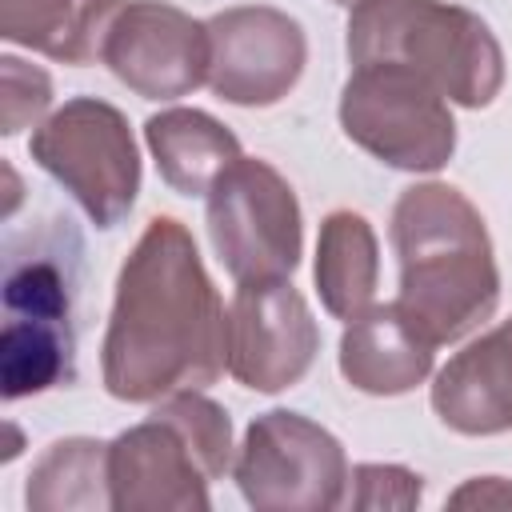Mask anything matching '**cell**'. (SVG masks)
Returning <instances> with one entry per match:
<instances>
[{
  "instance_id": "6da1fadb",
  "label": "cell",
  "mask_w": 512,
  "mask_h": 512,
  "mask_svg": "<svg viewBox=\"0 0 512 512\" xmlns=\"http://www.w3.org/2000/svg\"><path fill=\"white\" fill-rule=\"evenodd\" d=\"M228 368V312L176 216H152L116 276L100 372L108 396L156 404Z\"/></svg>"
},
{
  "instance_id": "7a4b0ae2",
  "label": "cell",
  "mask_w": 512,
  "mask_h": 512,
  "mask_svg": "<svg viewBox=\"0 0 512 512\" xmlns=\"http://www.w3.org/2000/svg\"><path fill=\"white\" fill-rule=\"evenodd\" d=\"M392 248L400 264V312L440 348L492 320L500 272L480 208L452 184L424 180L392 208Z\"/></svg>"
},
{
  "instance_id": "3957f363",
  "label": "cell",
  "mask_w": 512,
  "mask_h": 512,
  "mask_svg": "<svg viewBox=\"0 0 512 512\" xmlns=\"http://www.w3.org/2000/svg\"><path fill=\"white\" fill-rule=\"evenodd\" d=\"M344 32L352 68H412L436 84L448 104L488 108L504 88V48L472 8L444 0H360Z\"/></svg>"
},
{
  "instance_id": "277c9868",
  "label": "cell",
  "mask_w": 512,
  "mask_h": 512,
  "mask_svg": "<svg viewBox=\"0 0 512 512\" xmlns=\"http://www.w3.org/2000/svg\"><path fill=\"white\" fill-rule=\"evenodd\" d=\"M232 468V420L204 388L156 400L152 416L108 440L116 512H208V484Z\"/></svg>"
},
{
  "instance_id": "5b68a950",
  "label": "cell",
  "mask_w": 512,
  "mask_h": 512,
  "mask_svg": "<svg viewBox=\"0 0 512 512\" xmlns=\"http://www.w3.org/2000/svg\"><path fill=\"white\" fill-rule=\"evenodd\" d=\"M28 152L96 228H116L140 196V152L128 116L108 100H64L32 132Z\"/></svg>"
},
{
  "instance_id": "8992f818",
  "label": "cell",
  "mask_w": 512,
  "mask_h": 512,
  "mask_svg": "<svg viewBox=\"0 0 512 512\" xmlns=\"http://www.w3.org/2000/svg\"><path fill=\"white\" fill-rule=\"evenodd\" d=\"M344 136L400 172H440L456 152L448 96L400 64H356L340 92Z\"/></svg>"
},
{
  "instance_id": "52a82bcc",
  "label": "cell",
  "mask_w": 512,
  "mask_h": 512,
  "mask_svg": "<svg viewBox=\"0 0 512 512\" xmlns=\"http://www.w3.org/2000/svg\"><path fill=\"white\" fill-rule=\"evenodd\" d=\"M232 476L256 512H328L344 508L348 496L344 444L288 408L260 412L248 424Z\"/></svg>"
},
{
  "instance_id": "ba28073f",
  "label": "cell",
  "mask_w": 512,
  "mask_h": 512,
  "mask_svg": "<svg viewBox=\"0 0 512 512\" xmlns=\"http://www.w3.org/2000/svg\"><path fill=\"white\" fill-rule=\"evenodd\" d=\"M208 240L236 284L292 276L304 252V216L292 184L268 160L240 156L208 188Z\"/></svg>"
},
{
  "instance_id": "9c48e42d",
  "label": "cell",
  "mask_w": 512,
  "mask_h": 512,
  "mask_svg": "<svg viewBox=\"0 0 512 512\" xmlns=\"http://www.w3.org/2000/svg\"><path fill=\"white\" fill-rule=\"evenodd\" d=\"M308 64L296 16L272 4H236L208 20V88L240 108L280 104Z\"/></svg>"
},
{
  "instance_id": "30bf717a",
  "label": "cell",
  "mask_w": 512,
  "mask_h": 512,
  "mask_svg": "<svg viewBox=\"0 0 512 512\" xmlns=\"http://www.w3.org/2000/svg\"><path fill=\"white\" fill-rule=\"evenodd\" d=\"M320 352L308 300L280 280H244L228 304V372L252 392L300 384Z\"/></svg>"
},
{
  "instance_id": "8fae6325",
  "label": "cell",
  "mask_w": 512,
  "mask_h": 512,
  "mask_svg": "<svg viewBox=\"0 0 512 512\" xmlns=\"http://www.w3.org/2000/svg\"><path fill=\"white\" fill-rule=\"evenodd\" d=\"M100 60L136 96L180 100L208 84V20L164 0H128Z\"/></svg>"
},
{
  "instance_id": "7c38bea8",
  "label": "cell",
  "mask_w": 512,
  "mask_h": 512,
  "mask_svg": "<svg viewBox=\"0 0 512 512\" xmlns=\"http://www.w3.org/2000/svg\"><path fill=\"white\" fill-rule=\"evenodd\" d=\"M432 412L460 436L512 432V316L464 344L436 372Z\"/></svg>"
},
{
  "instance_id": "4fadbf2b",
  "label": "cell",
  "mask_w": 512,
  "mask_h": 512,
  "mask_svg": "<svg viewBox=\"0 0 512 512\" xmlns=\"http://www.w3.org/2000/svg\"><path fill=\"white\" fill-rule=\"evenodd\" d=\"M436 344L400 312V304H372L348 320L340 336V376L368 396H404L432 376Z\"/></svg>"
},
{
  "instance_id": "5bb4252c",
  "label": "cell",
  "mask_w": 512,
  "mask_h": 512,
  "mask_svg": "<svg viewBox=\"0 0 512 512\" xmlns=\"http://www.w3.org/2000/svg\"><path fill=\"white\" fill-rule=\"evenodd\" d=\"M124 0H0V36L56 64H92Z\"/></svg>"
},
{
  "instance_id": "9a60e30c",
  "label": "cell",
  "mask_w": 512,
  "mask_h": 512,
  "mask_svg": "<svg viewBox=\"0 0 512 512\" xmlns=\"http://www.w3.org/2000/svg\"><path fill=\"white\" fill-rule=\"evenodd\" d=\"M144 144L160 180L180 196H208V188L244 156L236 132L200 108H164L148 116Z\"/></svg>"
},
{
  "instance_id": "2e32d148",
  "label": "cell",
  "mask_w": 512,
  "mask_h": 512,
  "mask_svg": "<svg viewBox=\"0 0 512 512\" xmlns=\"http://www.w3.org/2000/svg\"><path fill=\"white\" fill-rule=\"evenodd\" d=\"M316 292L328 316L336 320H352L364 308H372L376 288H380V244L372 224L352 212V208H336L320 220V236H316Z\"/></svg>"
},
{
  "instance_id": "e0dca14e",
  "label": "cell",
  "mask_w": 512,
  "mask_h": 512,
  "mask_svg": "<svg viewBox=\"0 0 512 512\" xmlns=\"http://www.w3.org/2000/svg\"><path fill=\"white\" fill-rule=\"evenodd\" d=\"M28 512H100L112 508L108 488V444L92 436L52 440L24 484Z\"/></svg>"
},
{
  "instance_id": "ac0fdd59",
  "label": "cell",
  "mask_w": 512,
  "mask_h": 512,
  "mask_svg": "<svg viewBox=\"0 0 512 512\" xmlns=\"http://www.w3.org/2000/svg\"><path fill=\"white\" fill-rule=\"evenodd\" d=\"M76 380L72 320L8 316L0 332V384L4 400H24Z\"/></svg>"
},
{
  "instance_id": "d6986e66",
  "label": "cell",
  "mask_w": 512,
  "mask_h": 512,
  "mask_svg": "<svg viewBox=\"0 0 512 512\" xmlns=\"http://www.w3.org/2000/svg\"><path fill=\"white\" fill-rule=\"evenodd\" d=\"M4 312L8 316H48L72 320V280L52 256H12L4 272Z\"/></svg>"
},
{
  "instance_id": "ffe728a7",
  "label": "cell",
  "mask_w": 512,
  "mask_h": 512,
  "mask_svg": "<svg viewBox=\"0 0 512 512\" xmlns=\"http://www.w3.org/2000/svg\"><path fill=\"white\" fill-rule=\"evenodd\" d=\"M424 484L404 464H356L348 472V508H416Z\"/></svg>"
},
{
  "instance_id": "44dd1931",
  "label": "cell",
  "mask_w": 512,
  "mask_h": 512,
  "mask_svg": "<svg viewBox=\"0 0 512 512\" xmlns=\"http://www.w3.org/2000/svg\"><path fill=\"white\" fill-rule=\"evenodd\" d=\"M4 136L24 132L28 124H36L48 104H52V80L44 68L24 64L20 56H4Z\"/></svg>"
},
{
  "instance_id": "7402d4cb",
  "label": "cell",
  "mask_w": 512,
  "mask_h": 512,
  "mask_svg": "<svg viewBox=\"0 0 512 512\" xmlns=\"http://www.w3.org/2000/svg\"><path fill=\"white\" fill-rule=\"evenodd\" d=\"M452 508H512V480L504 476H476L468 484H460L448 496Z\"/></svg>"
},
{
  "instance_id": "603a6c76",
  "label": "cell",
  "mask_w": 512,
  "mask_h": 512,
  "mask_svg": "<svg viewBox=\"0 0 512 512\" xmlns=\"http://www.w3.org/2000/svg\"><path fill=\"white\" fill-rule=\"evenodd\" d=\"M332 4H344V8H352V4H360V0H332Z\"/></svg>"
}]
</instances>
